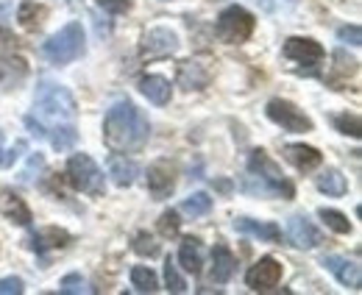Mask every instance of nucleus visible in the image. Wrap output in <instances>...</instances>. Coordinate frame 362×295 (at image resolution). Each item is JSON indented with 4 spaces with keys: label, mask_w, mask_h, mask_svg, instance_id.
Returning a JSON list of instances; mask_svg holds the SVG:
<instances>
[{
    "label": "nucleus",
    "mask_w": 362,
    "mask_h": 295,
    "mask_svg": "<svg viewBox=\"0 0 362 295\" xmlns=\"http://www.w3.org/2000/svg\"><path fill=\"white\" fill-rule=\"evenodd\" d=\"M148 117L132 100H117L103 117V142L115 154H136L148 145Z\"/></svg>",
    "instance_id": "1"
},
{
    "label": "nucleus",
    "mask_w": 362,
    "mask_h": 295,
    "mask_svg": "<svg viewBox=\"0 0 362 295\" xmlns=\"http://www.w3.org/2000/svg\"><path fill=\"white\" fill-rule=\"evenodd\" d=\"M34 112H37V120L42 126L45 123H50V126L73 123L76 120V98L62 84L42 81L37 86V95H34Z\"/></svg>",
    "instance_id": "2"
},
{
    "label": "nucleus",
    "mask_w": 362,
    "mask_h": 295,
    "mask_svg": "<svg viewBox=\"0 0 362 295\" xmlns=\"http://www.w3.org/2000/svg\"><path fill=\"white\" fill-rule=\"evenodd\" d=\"M87 50L84 42V28L81 23H67L64 28H59L45 45H42V53L50 64H70L76 59H81Z\"/></svg>",
    "instance_id": "3"
},
{
    "label": "nucleus",
    "mask_w": 362,
    "mask_h": 295,
    "mask_svg": "<svg viewBox=\"0 0 362 295\" xmlns=\"http://www.w3.org/2000/svg\"><path fill=\"white\" fill-rule=\"evenodd\" d=\"M67 178H70V184L78 192H87V195H103L106 192L103 170L98 168L92 162V156H87V154L70 156V162H67Z\"/></svg>",
    "instance_id": "4"
},
{
    "label": "nucleus",
    "mask_w": 362,
    "mask_h": 295,
    "mask_svg": "<svg viewBox=\"0 0 362 295\" xmlns=\"http://www.w3.org/2000/svg\"><path fill=\"white\" fill-rule=\"evenodd\" d=\"M254 25H257V20H254L251 11H245L243 6H228L226 11L218 17V37L231 45L245 42L254 34Z\"/></svg>",
    "instance_id": "5"
},
{
    "label": "nucleus",
    "mask_w": 362,
    "mask_h": 295,
    "mask_svg": "<svg viewBox=\"0 0 362 295\" xmlns=\"http://www.w3.org/2000/svg\"><path fill=\"white\" fill-rule=\"evenodd\" d=\"M268 117H271L273 123L279 128H284V131H293V134H304V131H313V120L298 109V106H293L290 100H281V98H273L271 103H268Z\"/></svg>",
    "instance_id": "6"
},
{
    "label": "nucleus",
    "mask_w": 362,
    "mask_h": 295,
    "mask_svg": "<svg viewBox=\"0 0 362 295\" xmlns=\"http://www.w3.org/2000/svg\"><path fill=\"white\" fill-rule=\"evenodd\" d=\"M248 170H251L254 175H259V178L271 181L273 187L281 192V198H293V195H296V187L281 175L279 165L273 162L265 151H254V154H251V159H248Z\"/></svg>",
    "instance_id": "7"
},
{
    "label": "nucleus",
    "mask_w": 362,
    "mask_h": 295,
    "mask_svg": "<svg viewBox=\"0 0 362 295\" xmlns=\"http://www.w3.org/2000/svg\"><path fill=\"white\" fill-rule=\"evenodd\" d=\"M279 282H281V265H279V259H273V256H262V259H259L257 265H251V270L245 273V284H248L254 293L273 290Z\"/></svg>",
    "instance_id": "8"
},
{
    "label": "nucleus",
    "mask_w": 362,
    "mask_h": 295,
    "mask_svg": "<svg viewBox=\"0 0 362 295\" xmlns=\"http://www.w3.org/2000/svg\"><path fill=\"white\" fill-rule=\"evenodd\" d=\"M173 187H176V168H173L170 162L159 159V162H153V165L148 168V190H151V195H153L156 201L168 198V195L173 192Z\"/></svg>",
    "instance_id": "9"
},
{
    "label": "nucleus",
    "mask_w": 362,
    "mask_h": 295,
    "mask_svg": "<svg viewBox=\"0 0 362 295\" xmlns=\"http://www.w3.org/2000/svg\"><path fill=\"white\" fill-rule=\"evenodd\" d=\"M176 50H179V37L170 28H153L142 40V53L151 59H165V56H173Z\"/></svg>",
    "instance_id": "10"
},
{
    "label": "nucleus",
    "mask_w": 362,
    "mask_h": 295,
    "mask_svg": "<svg viewBox=\"0 0 362 295\" xmlns=\"http://www.w3.org/2000/svg\"><path fill=\"white\" fill-rule=\"evenodd\" d=\"M323 265H326V270L343 284V287H351V290H360L362 284V270L357 262H351V259H343V256H334V253H329V256H323Z\"/></svg>",
    "instance_id": "11"
},
{
    "label": "nucleus",
    "mask_w": 362,
    "mask_h": 295,
    "mask_svg": "<svg viewBox=\"0 0 362 295\" xmlns=\"http://www.w3.org/2000/svg\"><path fill=\"white\" fill-rule=\"evenodd\" d=\"M287 237L296 248H315L320 243L317 229L304 217V214H290L287 217Z\"/></svg>",
    "instance_id": "12"
},
{
    "label": "nucleus",
    "mask_w": 362,
    "mask_h": 295,
    "mask_svg": "<svg viewBox=\"0 0 362 295\" xmlns=\"http://www.w3.org/2000/svg\"><path fill=\"white\" fill-rule=\"evenodd\" d=\"M25 76H28V64L14 53L0 50V89H17L25 81Z\"/></svg>",
    "instance_id": "13"
},
{
    "label": "nucleus",
    "mask_w": 362,
    "mask_h": 295,
    "mask_svg": "<svg viewBox=\"0 0 362 295\" xmlns=\"http://www.w3.org/2000/svg\"><path fill=\"white\" fill-rule=\"evenodd\" d=\"M284 56L293 59V62H301V64H317L326 53L315 40H304V37H293L284 42Z\"/></svg>",
    "instance_id": "14"
},
{
    "label": "nucleus",
    "mask_w": 362,
    "mask_h": 295,
    "mask_svg": "<svg viewBox=\"0 0 362 295\" xmlns=\"http://www.w3.org/2000/svg\"><path fill=\"white\" fill-rule=\"evenodd\" d=\"M0 214L6 217V220H11V223H17V226H31V209H28V204L20 198V195H14V192H0Z\"/></svg>",
    "instance_id": "15"
},
{
    "label": "nucleus",
    "mask_w": 362,
    "mask_h": 295,
    "mask_svg": "<svg viewBox=\"0 0 362 295\" xmlns=\"http://www.w3.org/2000/svg\"><path fill=\"white\" fill-rule=\"evenodd\" d=\"M284 159L293 165V168L298 170H315L320 162H323V156H320V151L313 148V145H284Z\"/></svg>",
    "instance_id": "16"
},
{
    "label": "nucleus",
    "mask_w": 362,
    "mask_h": 295,
    "mask_svg": "<svg viewBox=\"0 0 362 295\" xmlns=\"http://www.w3.org/2000/svg\"><path fill=\"white\" fill-rule=\"evenodd\" d=\"M139 175V165L134 159H126V154H115L109 156V178L117 187H132Z\"/></svg>",
    "instance_id": "17"
},
{
    "label": "nucleus",
    "mask_w": 362,
    "mask_h": 295,
    "mask_svg": "<svg viewBox=\"0 0 362 295\" xmlns=\"http://www.w3.org/2000/svg\"><path fill=\"white\" fill-rule=\"evenodd\" d=\"M234 229L240 234H248V237H257V240H265V243H279L281 240V231L273 223H257V220H248V217H237Z\"/></svg>",
    "instance_id": "18"
},
{
    "label": "nucleus",
    "mask_w": 362,
    "mask_h": 295,
    "mask_svg": "<svg viewBox=\"0 0 362 295\" xmlns=\"http://www.w3.org/2000/svg\"><path fill=\"white\" fill-rule=\"evenodd\" d=\"M212 282L215 284H226L234 276V253L228 251L226 245H215L212 248Z\"/></svg>",
    "instance_id": "19"
},
{
    "label": "nucleus",
    "mask_w": 362,
    "mask_h": 295,
    "mask_svg": "<svg viewBox=\"0 0 362 295\" xmlns=\"http://www.w3.org/2000/svg\"><path fill=\"white\" fill-rule=\"evenodd\" d=\"M139 92H142L151 103H156V106L170 103V81L162 79V76H145V79L139 81Z\"/></svg>",
    "instance_id": "20"
},
{
    "label": "nucleus",
    "mask_w": 362,
    "mask_h": 295,
    "mask_svg": "<svg viewBox=\"0 0 362 295\" xmlns=\"http://www.w3.org/2000/svg\"><path fill=\"white\" fill-rule=\"evenodd\" d=\"M67 240H70V234L62 229H42V231L31 234V248L37 253H45L50 248H64Z\"/></svg>",
    "instance_id": "21"
},
{
    "label": "nucleus",
    "mask_w": 362,
    "mask_h": 295,
    "mask_svg": "<svg viewBox=\"0 0 362 295\" xmlns=\"http://www.w3.org/2000/svg\"><path fill=\"white\" fill-rule=\"evenodd\" d=\"M179 262L187 273L198 276V273H201V265H204V259H201V240L184 237V243H181V248H179Z\"/></svg>",
    "instance_id": "22"
},
{
    "label": "nucleus",
    "mask_w": 362,
    "mask_h": 295,
    "mask_svg": "<svg viewBox=\"0 0 362 295\" xmlns=\"http://www.w3.org/2000/svg\"><path fill=\"white\" fill-rule=\"evenodd\" d=\"M45 14H47L45 6H40V3H34V0H23L20 8H17V20H20V25H23L25 31L40 28L42 20H45Z\"/></svg>",
    "instance_id": "23"
},
{
    "label": "nucleus",
    "mask_w": 362,
    "mask_h": 295,
    "mask_svg": "<svg viewBox=\"0 0 362 295\" xmlns=\"http://www.w3.org/2000/svg\"><path fill=\"white\" fill-rule=\"evenodd\" d=\"M317 190L332 195V198H340V195L349 192V181H346V175L340 170H326L323 175H317Z\"/></svg>",
    "instance_id": "24"
},
{
    "label": "nucleus",
    "mask_w": 362,
    "mask_h": 295,
    "mask_svg": "<svg viewBox=\"0 0 362 295\" xmlns=\"http://www.w3.org/2000/svg\"><path fill=\"white\" fill-rule=\"evenodd\" d=\"M47 139L56 151H70L76 142H78V131L73 123H62V126H50L47 128Z\"/></svg>",
    "instance_id": "25"
},
{
    "label": "nucleus",
    "mask_w": 362,
    "mask_h": 295,
    "mask_svg": "<svg viewBox=\"0 0 362 295\" xmlns=\"http://www.w3.org/2000/svg\"><path fill=\"white\" fill-rule=\"evenodd\" d=\"M179 84L184 86V89H201V86L206 84V73L201 70V64L184 62L179 70Z\"/></svg>",
    "instance_id": "26"
},
{
    "label": "nucleus",
    "mask_w": 362,
    "mask_h": 295,
    "mask_svg": "<svg viewBox=\"0 0 362 295\" xmlns=\"http://www.w3.org/2000/svg\"><path fill=\"white\" fill-rule=\"evenodd\" d=\"M132 284L136 293H156L159 290V279L151 267H134L132 270Z\"/></svg>",
    "instance_id": "27"
},
{
    "label": "nucleus",
    "mask_w": 362,
    "mask_h": 295,
    "mask_svg": "<svg viewBox=\"0 0 362 295\" xmlns=\"http://www.w3.org/2000/svg\"><path fill=\"white\" fill-rule=\"evenodd\" d=\"M181 209L187 212V214H192V217H204L206 212L212 209V198H209L206 192H195V195H189V198H184V204H181Z\"/></svg>",
    "instance_id": "28"
},
{
    "label": "nucleus",
    "mask_w": 362,
    "mask_h": 295,
    "mask_svg": "<svg viewBox=\"0 0 362 295\" xmlns=\"http://www.w3.org/2000/svg\"><path fill=\"white\" fill-rule=\"evenodd\" d=\"M317 217L332 229V231H337V234H349L351 231V223H349V217L343 214V212L337 209H320L317 212Z\"/></svg>",
    "instance_id": "29"
},
{
    "label": "nucleus",
    "mask_w": 362,
    "mask_h": 295,
    "mask_svg": "<svg viewBox=\"0 0 362 295\" xmlns=\"http://www.w3.org/2000/svg\"><path fill=\"white\" fill-rule=\"evenodd\" d=\"M62 295H78V293H95L90 287V282L81 276V273H70V276H64L62 279Z\"/></svg>",
    "instance_id": "30"
},
{
    "label": "nucleus",
    "mask_w": 362,
    "mask_h": 295,
    "mask_svg": "<svg viewBox=\"0 0 362 295\" xmlns=\"http://www.w3.org/2000/svg\"><path fill=\"white\" fill-rule=\"evenodd\" d=\"M181 229V220H179V212H165L162 217H159V234L162 237H176Z\"/></svg>",
    "instance_id": "31"
},
{
    "label": "nucleus",
    "mask_w": 362,
    "mask_h": 295,
    "mask_svg": "<svg viewBox=\"0 0 362 295\" xmlns=\"http://www.w3.org/2000/svg\"><path fill=\"white\" fill-rule=\"evenodd\" d=\"M165 282H168V290L170 293H187V282L179 276L173 259H168V265H165Z\"/></svg>",
    "instance_id": "32"
},
{
    "label": "nucleus",
    "mask_w": 362,
    "mask_h": 295,
    "mask_svg": "<svg viewBox=\"0 0 362 295\" xmlns=\"http://www.w3.org/2000/svg\"><path fill=\"white\" fill-rule=\"evenodd\" d=\"M334 126L340 134H351V137H360V117L357 115H337L334 117Z\"/></svg>",
    "instance_id": "33"
},
{
    "label": "nucleus",
    "mask_w": 362,
    "mask_h": 295,
    "mask_svg": "<svg viewBox=\"0 0 362 295\" xmlns=\"http://www.w3.org/2000/svg\"><path fill=\"white\" fill-rule=\"evenodd\" d=\"M134 251L142 253V256H156V253H159V243H156L151 234H136Z\"/></svg>",
    "instance_id": "34"
},
{
    "label": "nucleus",
    "mask_w": 362,
    "mask_h": 295,
    "mask_svg": "<svg viewBox=\"0 0 362 295\" xmlns=\"http://www.w3.org/2000/svg\"><path fill=\"white\" fill-rule=\"evenodd\" d=\"M337 40L343 45H351V47H360L362 45V34H360V25H343L337 31Z\"/></svg>",
    "instance_id": "35"
},
{
    "label": "nucleus",
    "mask_w": 362,
    "mask_h": 295,
    "mask_svg": "<svg viewBox=\"0 0 362 295\" xmlns=\"http://www.w3.org/2000/svg\"><path fill=\"white\" fill-rule=\"evenodd\" d=\"M42 168H45L42 154H34V156H31V162H28V168L20 173V181H23V184H31V181H34V173H40Z\"/></svg>",
    "instance_id": "36"
},
{
    "label": "nucleus",
    "mask_w": 362,
    "mask_h": 295,
    "mask_svg": "<svg viewBox=\"0 0 362 295\" xmlns=\"http://www.w3.org/2000/svg\"><path fill=\"white\" fill-rule=\"evenodd\" d=\"M25 148H28V145H25V139H20V142H14V148H11V151H3V165H0V168H11V165L25 154Z\"/></svg>",
    "instance_id": "37"
},
{
    "label": "nucleus",
    "mask_w": 362,
    "mask_h": 295,
    "mask_svg": "<svg viewBox=\"0 0 362 295\" xmlns=\"http://www.w3.org/2000/svg\"><path fill=\"white\" fill-rule=\"evenodd\" d=\"M109 14H126L132 11V0H98Z\"/></svg>",
    "instance_id": "38"
},
{
    "label": "nucleus",
    "mask_w": 362,
    "mask_h": 295,
    "mask_svg": "<svg viewBox=\"0 0 362 295\" xmlns=\"http://www.w3.org/2000/svg\"><path fill=\"white\" fill-rule=\"evenodd\" d=\"M20 293H23V279L8 276V279L0 282V295H20Z\"/></svg>",
    "instance_id": "39"
},
{
    "label": "nucleus",
    "mask_w": 362,
    "mask_h": 295,
    "mask_svg": "<svg viewBox=\"0 0 362 295\" xmlns=\"http://www.w3.org/2000/svg\"><path fill=\"white\" fill-rule=\"evenodd\" d=\"M92 20H95V34H98V40H103V37H109V31H112V23H109L106 17H100L98 11L92 14Z\"/></svg>",
    "instance_id": "40"
},
{
    "label": "nucleus",
    "mask_w": 362,
    "mask_h": 295,
    "mask_svg": "<svg viewBox=\"0 0 362 295\" xmlns=\"http://www.w3.org/2000/svg\"><path fill=\"white\" fill-rule=\"evenodd\" d=\"M25 126H28V131H31V134H34V137H40V139H45V137H47V128L42 126V123H40V120H34V117H31V115H28V117H25Z\"/></svg>",
    "instance_id": "41"
},
{
    "label": "nucleus",
    "mask_w": 362,
    "mask_h": 295,
    "mask_svg": "<svg viewBox=\"0 0 362 295\" xmlns=\"http://www.w3.org/2000/svg\"><path fill=\"white\" fill-rule=\"evenodd\" d=\"M11 17V6H8V0H0V23H6Z\"/></svg>",
    "instance_id": "42"
},
{
    "label": "nucleus",
    "mask_w": 362,
    "mask_h": 295,
    "mask_svg": "<svg viewBox=\"0 0 362 295\" xmlns=\"http://www.w3.org/2000/svg\"><path fill=\"white\" fill-rule=\"evenodd\" d=\"M218 190H221V192H228V190H231V184H228V181H218Z\"/></svg>",
    "instance_id": "43"
},
{
    "label": "nucleus",
    "mask_w": 362,
    "mask_h": 295,
    "mask_svg": "<svg viewBox=\"0 0 362 295\" xmlns=\"http://www.w3.org/2000/svg\"><path fill=\"white\" fill-rule=\"evenodd\" d=\"M0 165H3V131H0Z\"/></svg>",
    "instance_id": "44"
}]
</instances>
